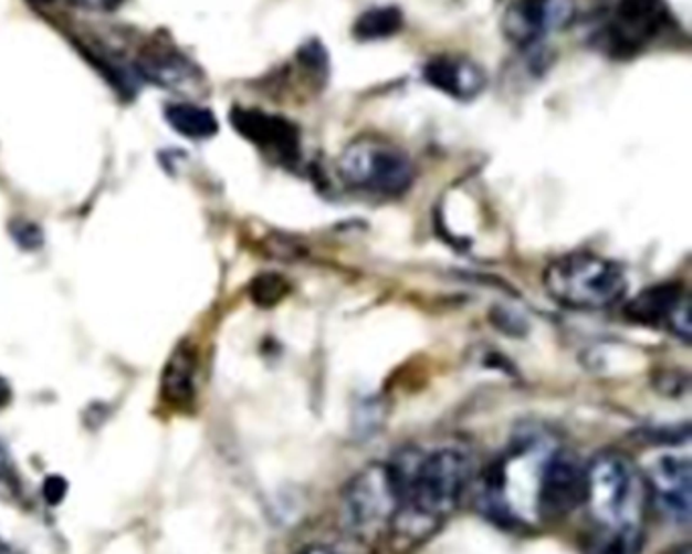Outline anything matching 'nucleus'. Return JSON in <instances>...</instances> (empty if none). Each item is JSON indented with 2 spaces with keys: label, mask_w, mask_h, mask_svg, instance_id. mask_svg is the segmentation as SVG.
Returning <instances> with one entry per match:
<instances>
[{
  "label": "nucleus",
  "mask_w": 692,
  "mask_h": 554,
  "mask_svg": "<svg viewBox=\"0 0 692 554\" xmlns=\"http://www.w3.org/2000/svg\"><path fill=\"white\" fill-rule=\"evenodd\" d=\"M230 123L235 133L244 136L252 145L271 150L279 159L291 163L301 155L298 128L283 116L269 114L259 108H240L230 112Z\"/></svg>",
  "instance_id": "nucleus-11"
},
{
  "label": "nucleus",
  "mask_w": 692,
  "mask_h": 554,
  "mask_svg": "<svg viewBox=\"0 0 692 554\" xmlns=\"http://www.w3.org/2000/svg\"><path fill=\"white\" fill-rule=\"evenodd\" d=\"M38 2H50V0H38Z\"/></svg>",
  "instance_id": "nucleus-26"
},
{
  "label": "nucleus",
  "mask_w": 692,
  "mask_h": 554,
  "mask_svg": "<svg viewBox=\"0 0 692 554\" xmlns=\"http://www.w3.org/2000/svg\"><path fill=\"white\" fill-rule=\"evenodd\" d=\"M573 19L575 0H512L502 17V33L512 45L531 48Z\"/></svg>",
  "instance_id": "nucleus-8"
},
{
  "label": "nucleus",
  "mask_w": 692,
  "mask_h": 554,
  "mask_svg": "<svg viewBox=\"0 0 692 554\" xmlns=\"http://www.w3.org/2000/svg\"><path fill=\"white\" fill-rule=\"evenodd\" d=\"M339 179L361 194L398 198L415 184V163L400 147L376 136H359L337 157Z\"/></svg>",
  "instance_id": "nucleus-5"
},
{
  "label": "nucleus",
  "mask_w": 692,
  "mask_h": 554,
  "mask_svg": "<svg viewBox=\"0 0 692 554\" xmlns=\"http://www.w3.org/2000/svg\"><path fill=\"white\" fill-rule=\"evenodd\" d=\"M412 461H374L347 481L342 495L344 529L361 542L380 539L400 512Z\"/></svg>",
  "instance_id": "nucleus-3"
},
{
  "label": "nucleus",
  "mask_w": 692,
  "mask_h": 554,
  "mask_svg": "<svg viewBox=\"0 0 692 554\" xmlns=\"http://www.w3.org/2000/svg\"><path fill=\"white\" fill-rule=\"evenodd\" d=\"M165 121L177 135L186 136L191 140H206L218 133L216 116L208 108L191 104V102L169 104L165 108Z\"/></svg>",
  "instance_id": "nucleus-15"
},
{
  "label": "nucleus",
  "mask_w": 692,
  "mask_h": 554,
  "mask_svg": "<svg viewBox=\"0 0 692 554\" xmlns=\"http://www.w3.org/2000/svg\"><path fill=\"white\" fill-rule=\"evenodd\" d=\"M0 554H17V551H14L9 542H4L0 539Z\"/></svg>",
  "instance_id": "nucleus-25"
},
{
  "label": "nucleus",
  "mask_w": 692,
  "mask_h": 554,
  "mask_svg": "<svg viewBox=\"0 0 692 554\" xmlns=\"http://www.w3.org/2000/svg\"><path fill=\"white\" fill-rule=\"evenodd\" d=\"M405 19L398 7H374L359 14L352 27V33L358 41H380L402 31Z\"/></svg>",
  "instance_id": "nucleus-16"
},
{
  "label": "nucleus",
  "mask_w": 692,
  "mask_h": 554,
  "mask_svg": "<svg viewBox=\"0 0 692 554\" xmlns=\"http://www.w3.org/2000/svg\"><path fill=\"white\" fill-rule=\"evenodd\" d=\"M198 356L193 345L181 342L165 362L161 372V396L171 407L186 408L196 398Z\"/></svg>",
  "instance_id": "nucleus-14"
},
{
  "label": "nucleus",
  "mask_w": 692,
  "mask_h": 554,
  "mask_svg": "<svg viewBox=\"0 0 692 554\" xmlns=\"http://www.w3.org/2000/svg\"><path fill=\"white\" fill-rule=\"evenodd\" d=\"M289 291V284L281 274L274 272H264L259 274L252 283H250V299L260 305V307H272L276 305Z\"/></svg>",
  "instance_id": "nucleus-17"
},
{
  "label": "nucleus",
  "mask_w": 692,
  "mask_h": 554,
  "mask_svg": "<svg viewBox=\"0 0 692 554\" xmlns=\"http://www.w3.org/2000/svg\"><path fill=\"white\" fill-rule=\"evenodd\" d=\"M301 554H337L334 548L325 546V544H311L305 551H301Z\"/></svg>",
  "instance_id": "nucleus-24"
},
{
  "label": "nucleus",
  "mask_w": 692,
  "mask_h": 554,
  "mask_svg": "<svg viewBox=\"0 0 692 554\" xmlns=\"http://www.w3.org/2000/svg\"><path fill=\"white\" fill-rule=\"evenodd\" d=\"M668 21L664 0H619L601 33V48L614 58H631L658 38Z\"/></svg>",
  "instance_id": "nucleus-7"
},
{
  "label": "nucleus",
  "mask_w": 692,
  "mask_h": 554,
  "mask_svg": "<svg viewBox=\"0 0 692 554\" xmlns=\"http://www.w3.org/2000/svg\"><path fill=\"white\" fill-rule=\"evenodd\" d=\"M298 60H301V63H303L305 67L313 70L315 74L327 72V53L323 50L322 43H317V41L305 43V45L298 50Z\"/></svg>",
  "instance_id": "nucleus-20"
},
{
  "label": "nucleus",
  "mask_w": 692,
  "mask_h": 554,
  "mask_svg": "<svg viewBox=\"0 0 692 554\" xmlns=\"http://www.w3.org/2000/svg\"><path fill=\"white\" fill-rule=\"evenodd\" d=\"M585 502V466L569 449H555L544 457L538 471L534 510L544 522L569 516Z\"/></svg>",
  "instance_id": "nucleus-6"
},
{
  "label": "nucleus",
  "mask_w": 692,
  "mask_h": 554,
  "mask_svg": "<svg viewBox=\"0 0 692 554\" xmlns=\"http://www.w3.org/2000/svg\"><path fill=\"white\" fill-rule=\"evenodd\" d=\"M136 74L171 92H189L201 80L198 65L174 48H150L136 62Z\"/></svg>",
  "instance_id": "nucleus-13"
},
{
  "label": "nucleus",
  "mask_w": 692,
  "mask_h": 554,
  "mask_svg": "<svg viewBox=\"0 0 692 554\" xmlns=\"http://www.w3.org/2000/svg\"><path fill=\"white\" fill-rule=\"evenodd\" d=\"M473 478L471 457L458 447H441L431 456L415 459L396 522L412 520L433 526L458 510Z\"/></svg>",
  "instance_id": "nucleus-2"
},
{
  "label": "nucleus",
  "mask_w": 692,
  "mask_h": 554,
  "mask_svg": "<svg viewBox=\"0 0 692 554\" xmlns=\"http://www.w3.org/2000/svg\"><path fill=\"white\" fill-rule=\"evenodd\" d=\"M422 80L455 100L478 98L485 87L482 67L465 58L437 55L424 63Z\"/></svg>",
  "instance_id": "nucleus-12"
},
{
  "label": "nucleus",
  "mask_w": 692,
  "mask_h": 554,
  "mask_svg": "<svg viewBox=\"0 0 692 554\" xmlns=\"http://www.w3.org/2000/svg\"><path fill=\"white\" fill-rule=\"evenodd\" d=\"M646 492L662 516L686 526L691 522L692 469L689 457L664 456L648 469Z\"/></svg>",
  "instance_id": "nucleus-9"
},
{
  "label": "nucleus",
  "mask_w": 692,
  "mask_h": 554,
  "mask_svg": "<svg viewBox=\"0 0 692 554\" xmlns=\"http://www.w3.org/2000/svg\"><path fill=\"white\" fill-rule=\"evenodd\" d=\"M74 7L94 11V13H112L120 9L126 0H70Z\"/></svg>",
  "instance_id": "nucleus-22"
},
{
  "label": "nucleus",
  "mask_w": 692,
  "mask_h": 554,
  "mask_svg": "<svg viewBox=\"0 0 692 554\" xmlns=\"http://www.w3.org/2000/svg\"><path fill=\"white\" fill-rule=\"evenodd\" d=\"M543 284L560 307L604 311L623 299L628 279L614 260L594 252H570L544 269Z\"/></svg>",
  "instance_id": "nucleus-4"
},
{
  "label": "nucleus",
  "mask_w": 692,
  "mask_h": 554,
  "mask_svg": "<svg viewBox=\"0 0 692 554\" xmlns=\"http://www.w3.org/2000/svg\"><path fill=\"white\" fill-rule=\"evenodd\" d=\"M9 234L14 240V244L19 248H23L27 252H35L39 248L45 244V234L43 230L39 228L38 223L31 222V220H13L9 226Z\"/></svg>",
  "instance_id": "nucleus-19"
},
{
  "label": "nucleus",
  "mask_w": 692,
  "mask_h": 554,
  "mask_svg": "<svg viewBox=\"0 0 692 554\" xmlns=\"http://www.w3.org/2000/svg\"><path fill=\"white\" fill-rule=\"evenodd\" d=\"M25 495L23 490V481L19 475V469L14 466L13 457L9 453L7 445L0 439V500L21 504Z\"/></svg>",
  "instance_id": "nucleus-18"
},
{
  "label": "nucleus",
  "mask_w": 692,
  "mask_h": 554,
  "mask_svg": "<svg viewBox=\"0 0 692 554\" xmlns=\"http://www.w3.org/2000/svg\"><path fill=\"white\" fill-rule=\"evenodd\" d=\"M646 481L630 459L606 451L585 466V502L595 532L643 534Z\"/></svg>",
  "instance_id": "nucleus-1"
},
{
  "label": "nucleus",
  "mask_w": 692,
  "mask_h": 554,
  "mask_svg": "<svg viewBox=\"0 0 692 554\" xmlns=\"http://www.w3.org/2000/svg\"><path fill=\"white\" fill-rule=\"evenodd\" d=\"M626 315L642 325L667 327L682 342H691V299L680 284H656L646 289L626 307Z\"/></svg>",
  "instance_id": "nucleus-10"
},
{
  "label": "nucleus",
  "mask_w": 692,
  "mask_h": 554,
  "mask_svg": "<svg viewBox=\"0 0 692 554\" xmlns=\"http://www.w3.org/2000/svg\"><path fill=\"white\" fill-rule=\"evenodd\" d=\"M67 490H70V483L65 481L63 475H57V473L48 475L45 481H43V488H41L43 498H45V502L50 505L62 504L63 500H65V495H67Z\"/></svg>",
  "instance_id": "nucleus-21"
},
{
  "label": "nucleus",
  "mask_w": 692,
  "mask_h": 554,
  "mask_svg": "<svg viewBox=\"0 0 692 554\" xmlns=\"http://www.w3.org/2000/svg\"><path fill=\"white\" fill-rule=\"evenodd\" d=\"M11 398H13V388L0 376V408L7 407L11 403Z\"/></svg>",
  "instance_id": "nucleus-23"
}]
</instances>
